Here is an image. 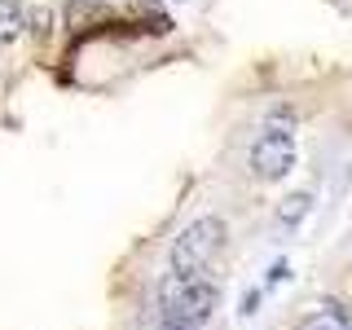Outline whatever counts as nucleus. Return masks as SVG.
<instances>
[{"label":"nucleus","instance_id":"nucleus-6","mask_svg":"<svg viewBox=\"0 0 352 330\" xmlns=\"http://www.w3.org/2000/svg\"><path fill=\"white\" fill-rule=\"evenodd\" d=\"M308 203H313V198L308 194H291V198H282V225H295V220H300L304 212H308Z\"/></svg>","mask_w":352,"mask_h":330},{"label":"nucleus","instance_id":"nucleus-2","mask_svg":"<svg viewBox=\"0 0 352 330\" xmlns=\"http://www.w3.org/2000/svg\"><path fill=\"white\" fill-rule=\"evenodd\" d=\"M220 291L207 278H168L163 286V322H185V326H203L216 313Z\"/></svg>","mask_w":352,"mask_h":330},{"label":"nucleus","instance_id":"nucleus-3","mask_svg":"<svg viewBox=\"0 0 352 330\" xmlns=\"http://www.w3.org/2000/svg\"><path fill=\"white\" fill-rule=\"evenodd\" d=\"M295 168V137L286 124H269L251 146V172L260 181H282L286 172Z\"/></svg>","mask_w":352,"mask_h":330},{"label":"nucleus","instance_id":"nucleus-4","mask_svg":"<svg viewBox=\"0 0 352 330\" xmlns=\"http://www.w3.org/2000/svg\"><path fill=\"white\" fill-rule=\"evenodd\" d=\"M27 27V9L22 0H0V44H14Z\"/></svg>","mask_w":352,"mask_h":330},{"label":"nucleus","instance_id":"nucleus-5","mask_svg":"<svg viewBox=\"0 0 352 330\" xmlns=\"http://www.w3.org/2000/svg\"><path fill=\"white\" fill-rule=\"evenodd\" d=\"M300 330H352V322L344 313H330V308H322V313H308Z\"/></svg>","mask_w":352,"mask_h":330},{"label":"nucleus","instance_id":"nucleus-7","mask_svg":"<svg viewBox=\"0 0 352 330\" xmlns=\"http://www.w3.org/2000/svg\"><path fill=\"white\" fill-rule=\"evenodd\" d=\"M159 330H198V326H185V322H163Z\"/></svg>","mask_w":352,"mask_h":330},{"label":"nucleus","instance_id":"nucleus-1","mask_svg":"<svg viewBox=\"0 0 352 330\" xmlns=\"http://www.w3.org/2000/svg\"><path fill=\"white\" fill-rule=\"evenodd\" d=\"M220 247H225V220L220 216L190 220L181 238L172 242V278H203V269L216 260Z\"/></svg>","mask_w":352,"mask_h":330}]
</instances>
